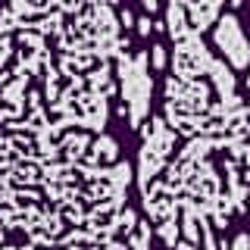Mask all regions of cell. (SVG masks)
Here are the masks:
<instances>
[{"instance_id":"obj_1","label":"cell","mask_w":250,"mask_h":250,"mask_svg":"<svg viewBox=\"0 0 250 250\" xmlns=\"http://www.w3.org/2000/svg\"><path fill=\"white\" fill-rule=\"evenodd\" d=\"M234 250H247V238H238V244H234Z\"/></svg>"}]
</instances>
